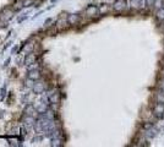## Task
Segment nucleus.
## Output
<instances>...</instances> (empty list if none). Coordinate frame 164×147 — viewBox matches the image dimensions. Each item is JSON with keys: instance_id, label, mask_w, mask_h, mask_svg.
<instances>
[{"instance_id": "nucleus-11", "label": "nucleus", "mask_w": 164, "mask_h": 147, "mask_svg": "<svg viewBox=\"0 0 164 147\" xmlns=\"http://www.w3.org/2000/svg\"><path fill=\"white\" fill-rule=\"evenodd\" d=\"M156 102H162L164 103V91L159 88V91L156 93Z\"/></svg>"}, {"instance_id": "nucleus-18", "label": "nucleus", "mask_w": 164, "mask_h": 147, "mask_svg": "<svg viewBox=\"0 0 164 147\" xmlns=\"http://www.w3.org/2000/svg\"><path fill=\"white\" fill-rule=\"evenodd\" d=\"M21 136H26V130H25V129H21Z\"/></svg>"}, {"instance_id": "nucleus-8", "label": "nucleus", "mask_w": 164, "mask_h": 147, "mask_svg": "<svg viewBox=\"0 0 164 147\" xmlns=\"http://www.w3.org/2000/svg\"><path fill=\"white\" fill-rule=\"evenodd\" d=\"M66 20L69 22V25H76L77 22L80 21V16L79 15H69Z\"/></svg>"}, {"instance_id": "nucleus-5", "label": "nucleus", "mask_w": 164, "mask_h": 147, "mask_svg": "<svg viewBox=\"0 0 164 147\" xmlns=\"http://www.w3.org/2000/svg\"><path fill=\"white\" fill-rule=\"evenodd\" d=\"M28 79L32 81H37L40 79V71L38 69H31L28 71Z\"/></svg>"}, {"instance_id": "nucleus-13", "label": "nucleus", "mask_w": 164, "mask_h": 147, "mask_svg": "<svg viewBox=\"0 0 164 147\" xmlns=\"http://www.w3.org/2000/svg\"><path fill=\"white\" fill-rule=\"evenodd\" d=\"M156 17L158 21H164V7L159 9V10H157L156 12Z\"/></svg>"}, {"instance_id": "nucleus-6", "label": "nucleus", "mask_w": 164, "mask_h": 147, "mask_svg": "<svg viewBox=\"0 0 164 147\" xmlns=\"http://www.w3.org/2000/svg\"><path fill=\"white\" fill-rule=\"evenodd\" d=\"M36 60H37V55H36L34 53H30V54H27L26 55V58H25V65L27 66H30L32 65V64H34Z\"/></svg>"}, {"instance_id": "nucleus-16", "label": "nucleus", "mask_w": 164, "mask_h": 147, "mask_svg": "<svg viewBox=\"0 0 164 147\" xmlns=\"http://www.w3.org/2000/svg\"><path fill=\"white\" fill-rule=\"evenodd\" d=\"M153 3H154V0H146L147 6H153Z\"/></svg>"}, {"instance_id": "nucleus-7", "label": "nucleus", "mask_w": 164, "mask_h": 147, "mask_svg": "<svg viewBox=\"0 0 164 147\" xmlns=\"http://www.w3.org/2000/svg\"><path fill=\"white\" fill-rule=\"evenodd\" d=\"M49 100L54 104H58L60 102V94H59L58 92H52V93L49 94Z\"/></svg>"}, {"instance_id": "nucleus-4", "label": "nucleus", "mask_w": 164, "mask_h": 147, "mask_svg": "<svg viewBox=\"0 0 164 147\" xmlns=\"http://www.w3.org/2000/svg\"><path fill=\"white\" fill-rule=\"evenodd\" d=\"M146 5H147L146 0H131V7L135 9V10H141Z\"/></svg>"}, {"instance_id": "nucleus-1", "label": "nucleus", "mask_w": 164, "mask_h": 147, "mask_svg": "<svg viewBox=\"0 0 164 147\" xmlns=\"http://www.w3.org/2000/svg\"><path fill=\"white\" fill-rule=\"evenodd\" d=\"M153 115L158 118V119H162L164 117V103L162 102H157L153 107Z\"/></svg>"}, {"instance_id": "nucleus-17", "label": "nucleus", "mask_w": 164, "mask_h": 147, "mask_svg": "<svg viewBox=\"0 0 164 147\" xmlns=\"http://www.w3.org/2000/svg\"><path fill=\"white\" fill-rule=\"evenodd\" d=\"M159 88H161L162 91H164V79L159 82Z\"/></svg>"}, {"instance_id": "nucleus-15", "label": "nucleus", "mask_w": 164, "mask_h": 147, "mask_svg": "<svg viewBox=\"0 0 164 147\" xmlns=\"http://www.w3.org/2000/svg\"><path fill=\"white\" fill-rule=\"evenodd\" d=\"M142 127H143V130H149V129H152L153 127V124L152 123H143L142 124Z\"/></svg>"}, {"instance_id": "nucleus-19", "label": "nucleus", "mask_w": 164, "mask_h": 147, "mask_svg": "<svg viewBox=\"0 0 164 147\" xmlns=\"http://www.w3.org/2000/svg\"><path fill=\"white\" fill-rule=\"evenodd\" d=\"M163 77H164V70H163Z\"/></svg>"}, {"instance_id": "nucleus-14", "label": "nucleus", "mask_w": 164, "mask_h": 147, "mask_svg": "<svg viewBox=\"0 0 164 147\" xmlns=\"http://www.w3.org/2000/svg\"><path fill=\"white\" fill-rule=\"evenodd\" d=\"M163 5H164V1H163V0H154V3H153V6H154V9H157V10L162 9Z\"/></svg>"}, {"instance_id": "nucleus-12", "label": "nucleus", "mask_w": 164, "mask_h": 147, "mask_svg": "<svg viewBox=\"0 0 164 147\" xmlns=\"http://www.w3.org/2000/svg\"><path fill=\"white\" fill-rule=\"evenodd\" d=\"M44 90H45V87L43 86V84H36L33 86V91L36 92V93H42Z\"/></svg>"}, {"instance_id": "nucleus-3", "label": "nucleus", "mask_w": 164, "mask_h": 147, "mask_svg": "<svg viewBox=\"0 0 164 147\" xmlns=\"http://www.w3.org/2000/svg\"><path fill=\"white\" fill-rule=\"evenodd\" d=\"M85 13L88 17H93V16L97 15V13H99V7L95 6V5H88L87 7H86Z\"/></svg>"}, {"instance_id": "nucleus-10", "label": "nucleus", "mask_w": 164, "mask_h": 147, "mask_svg": "<svg viewBox=\"0 0 164 147\" xmlns=\"http://www.w3.org/2000/svg\"><path fill=\"white\" fill-rule=\"evenodd\" d=\"M109 10H110V7H109L108 4H102V5L99 6V13H101V15H106V13L109 12Z\"/></svg>"}, {"instance_id": "nucleus-9", "label": "nucleus", "mask_w": 164, "mask_h": 147, "mask_svg": "<svg viewBox=\"0 0 164 147\" xmlns=\"http://www.w3.org/2000/svg\"><path fill=\"white\" fill-rule=\"evenodd\" d=\"M12 15H13V11H11V10H4V12H3V15L0 16L1 18H4L5 21H7V20H10V18L12 17Z\"/></svg>"}, {"instance_id": "nucleus-2", "label": "nucleus", "mask_w": 164, "mask_h": 147, "mask_svg": "<svg viewBox=\"0 0 164 147\" xmlns=\"http://www.w3.org/2000/svg\"><path fill=\"white\" fill-rule=\"evenodd\" d=\"M126 6H127L126 0H115L113 4V10L116 12H122L126 9Z\"/></svg>"}]
</instances>
